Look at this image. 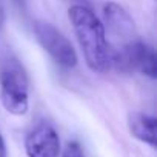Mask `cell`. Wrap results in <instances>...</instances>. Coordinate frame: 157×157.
<instances>
[{
	"instance_id": "cell-1",
	"label": "cell",
	"mask_w": 157,
	"mask_h": 157,
	"mask_svg": "<svg viewBox=\"0 0 157 157\" xmlns=\"http://www.w3.org/2000/svg\"><path fill=\"white\" fill-rule=\"evenodd\" d=\"M68 17L88 68L94 72L109 71L113 65V48L102 20L90 6L82 3L71 5Z\"/></svg>"
},
{
	"instance_id": "cell-2",
	"label": "cell",
	"mask_w": 157,
	"mask_h": 157,
	"mask_svg": "<svg viewBox=\"0 0 157 157\" xmlns=\"http://www.w3.org/2000/svg\"><path fill=\"white\" fill-rule=\"evenodd\" d=\"M29 78L19 62L10 52L0 56V102L13 116H25L29 109Z\"/></svg>"
},
{
	"instance_id": "cell-3",
	"label": "cell",
	"mask_w": 157,
	"mask_h": 157,
	"mask_svg": "<svg viewBox=\"0 0 157 157\" xmlns=\"http://www.w3.org/2000/svg\"><path fill=\"white\" fill-rule=\"evenodd\" d=\"M111 68H116L120 72L129 74L132 71H139L140 74L157 78V59L155 52L151 46H148L142 40H134L132 43L113 51V65Z\"/></svg>"
},
{
	"instance_id": "cell-4",
	"label": "cell",
	"mask_w": 157,
	"mask_h": 157,
	"mask_svg": "<svg viewBox=\"0 0 157 157\" xmlns=\"http://www.w3.org/2000/svg\"><path fill=\"white\" fill-rule=\"evenodd\" d=\"M34 36L40 46L51 56V59L65 69H72L77 62V52L72 46V43L49 22L37 20L33 26Z\"/></svg>"
},
{
	"instance_id": "cell-5",
	"label": "cell",
	"mask_w": 157,
	"mask_h": 157,
	"mask_svg": "<svg viewBox=\"0 0 157 157\" xmlns=\"http://www.w3.org/2000/svg\"><path fill=\"white\" fill-rule=\"evenodd\" d=\"M103 28L111 37L109 45L113 51H117L139 39L134 19L122 5L116 2H106L103 5Z\"/></svg>"
},
{
	"instance_id": "cell-6",
	"label": "cell",
	"mask_w": 157,
	"mask_h": 157,
	"mask_svg": "<svg viewBox=\"0 0 157 157\" xmlns=\"http://www.w3.org/2000/svg\"><path fill=\"white\" fill-rule=\"evenodd\" d=\"M28 157H60L62 145L56 128L46 122L34 126L25 137Z\"/></svg>"
},
{
	"instance_id": "cell-7",
	"label": "cell",
	"mask_w": 157,
	"mask_h": 157,
	"mask_svg": "<svg viewBox=\"0 0 157 157\" xmlns=\"http://www.w3.org/2000/svg\"><path fill=\"white\" fill-rule=\"evenodd\" d=\"M157 119L146 113H131L128 116V129L131 136L151 148H155L157 145Z\"/></svg>"
},
{
	"instance_id": "cell-8",
	"label": "cell",
	"mask_w": 157,
	"mask_h": 157,
	"mask_svg": "<svg viewBox=\"0 0 157 157\" xmlns=\"http://www.w3.org/2000/svg\"><path fill=\"white\" fill-rule=\"evenodd\" d=\"M60 155L62 157H85V152H83V148H82L80 143L72 140V142L66 143V146L63 148Z\"/></svg>"
},
{
	"instance_id": "cell-9",
	"label": "cell",
	"mask_w": 157,
	"mask_h": 157,
	"mask_svg": "<svg viewBox=\"0 0 157 157\" xmlns=\"http://www.w3.org/2000/svg\"><path fill=\"white\" fill-rule=\"evenodd\" d=\"M8 155V151H6V145H5V140L0 134V157H6Z\"/></svg>"
},
{
	"instance_id": "cell-10",
	"label": "cell",
	"mask_w": 157,
	"mask_h": 157,
	"mask_svg": "<svg viewBox=\"0 0 157 157\" xmlns=\"http://www.w3.org/2000/svg\"><path fill=\"white\" fill-rule=\"evenodd\" d=\"M14 2H16L19 6H25V0H14Z\"/></svg>"
}]
</instances>
